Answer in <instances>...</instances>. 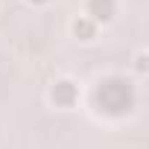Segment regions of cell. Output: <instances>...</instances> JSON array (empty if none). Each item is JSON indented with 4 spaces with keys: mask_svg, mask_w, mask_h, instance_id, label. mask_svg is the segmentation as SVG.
Listing matches in <instances>:
<instances>
[{
    "mask_svg": "<svg viewBox=\"0 0 149 149\" xmlns=\"http://www.w3.org/2000/svg\"><path fill=\"white\" fill-rule=\"evenodd\" d=\"M73 94H76V88H73V82H58L56 88H53V100L56 102H61V105H70V100H73Z\"/></svg>",
    "mask_w": 149,
    "mask_h": 149,
    "instance_id": "1",
    "label": "cell"
},
{
    "mask_svg": "<svg viewBox=\"0 0 149 149\" xmlns=\"http://www.w3.org/2000/svg\"><path fill=\"white\" fill-rule=\"evenodd\" d=\"M91 12L97 21H111V15H114L111 0H91Z\"/></svg>",
    "mask_w": 149,
    "mask_h": 149,
    "instance_id": "2",
    "label": "cell"
},
{
    "mask_svg": "<svg viewBox=\"0 0 149 149\" xmlns=\"http://www.w3.org/2000/svg\"><path fill=\"white\" fill-rule=\"evenodd\" d=\"M73 32H76L82 41H91V35H94V24H91L88 18H76V21H73Z\"/></svg>",
    "mask_w": 149,
    "mask_h": 149,
    "instance_id": "3",
    "label": "cell"
}]
</instances>
